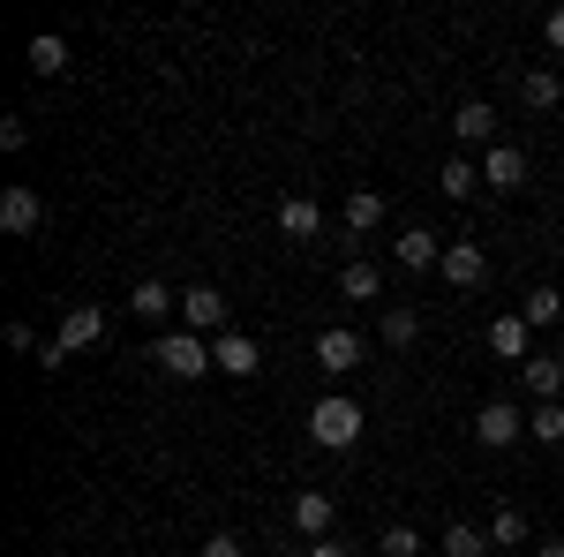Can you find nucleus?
Segmentation results:
<instances>
[{
	"label": "nucleus",
	"mask_w": 564,
	"mask_h": 557,
	"mask_svg": "<svg viewBox=\"0 0 564 557\" xmlns=\"http://www.w3.org/2000/svg\"><path fill=\"white\" fill-rule=\"evenodd\" d=\"M129 309L143 317V324H166V317H181V294H166V279H135Z\"/></svg>",
	"instance_id": "nucleus-16"
},
{
	"label": "nucleus",
	"mask_w": 564,
	"mask_h": 557,
	"mask_svg": "<svg viewBox=\"0 0 564 557\" xmlns=\"http://www.w3.org/2000/svg\"><path fill=\"white\" fill-rule=\"evenodd\" d=\"M422 340V309H384V346H414Z\"/></svg>",
	"instance_id": "nucleus-28"
},
{
	"label": "nucleus",
	"mask_w": 564,
	"mask_h": 557,
	"mask_svg": "<svg viewBox=\"0 0 564 557\" xmlns=\"http://www.w3.org/2000/svg\"><path fill=\"white\" fill-rule=\"evenodd\" d=\"M436 550H444V557H489V535L467 527V519H452V527L436 535Z\"/></svg>",
	"instance_id": "nucleus-21"
},
{
	"label": "nucleus",
	"mask_w": 564,
	"mask_h": 557,
	"mask_svg": "<svg viewBox=\"0 0 564 557\" xmlns=\"http://www.w3.org/2000/svg\"><path fill=\"white\" fill-rule=\"evenodd\" d=\"M481 189H527V151L520 143H489V151H481Z\"/></svg>",
	"instance_id": "nucleus-9"
},
{
	"label": "nucleus",
	"mask_w": 564,
	"mask_h": 557,
	"mask_svg": "<svg viewBox=\"0 0 564 557\" xmlns=\"http://www.w3.org/2000/svg\"><path fill=\"white\" fill-rule=\"evenodd\" d=\"M475 437L489 444V452H512V444L527 437V407L520 399H489V407L475 415Z\"/></svg>",
	"instance_id": "nucleus-5"
},
{
	"label": "nucleus",
	"mask_w": 564,
	"mask_h": 557,
	"mask_svg": "<svg viewBox=\"0 0 564 557\" xmlns=\"http://www.w3.org/2000/svg\"><path fill=\"white\" fill-rule=\"evenodd\" d=\"M520 377H527V399H534V407H542V399H564V354H527Z\"/></svg>",
	"instance_id": "nucleus-14"
},
{
	"label": "nucleus",
	"mask_w": 564,
	"mask_h": 557,
	"mask_svg": "<svg viewBox=\"0 0 564 557\" xmlns=\"http://www.w3.org/2000/svg\"><path fill=\"white\" fill-rule=\"evenodd\" d=\"M542 39H550V53H564V8H550V23H542Z\"/></svg>",
	"instance_id": "nucleus-30"
},
{
	"label": "nucleus",
	"mask_w": 564,
	"mask_h": 557,
	"mask_svg": "<svg viewBox=\"0 0 564 557\" xmlns=\"http://www.w3.org/2000/svg\"><path fill=\"white\" fill-rule=\"evenodd\" d=\"M520 98L534 106V114H550V106L564 98V76H557V68H527V76H520Z\"/></svg>",
	"instance_id": "nucleus-20"
},
{
	"label": "nucleus",
	"mask_w": 564,
	"mask_h": 557,
	"mask_svg": "<svg viewBox=\"0 0 564 557\" xmlns=\"http://www.w3.org/2000/svg\"><path fill=\"white\" fill-rule=\"evenodd\" d=\"M151 362L166 369V377H204L212 369V340H196V332H159V346H151Z\"/></svg>",
	"instance_id": "nucleus-2"
},
{
	"label": "nucleus",
	"mask_w": 564,
	"mask_h": 557,
	"mask_svg": "<svg viewBox=\"0 0 564 557\" xmlns=\"http://www.w3.org/2000/svg\"><path fill=\"white\" fill-rule=\"evenodd\" d=\"M361 407H354L347 392H332V399H316L308 407V444H324V452H347V444H361Z\"/></svg>",
	"instance_id": "nucleus-1"
},
{
	"label": "nucleus",
	"mask_w": 564,
	"mask_h": 557,
	"mask_svg": "<svg viewBox=\"0 0 564 557\" xmlns=\"http://www.w3.org/2000/svg\"><path fill=\"white\" fill-rule=\"evenodd\" d=\"M436 279H444V287H459V294H475L481 279H489V257H481V242H444V264H436Z\"/></svg>",
	"instance_id": "nucleus-6"
},
{
	"label": "nucleus",
	"mask_w": 564,
	"mask_h": 557,
	"mask_svg": "<svg viewBox=\"0 0 564 557\" xmlns=\"http://www.w3.org/2000/svg\"><path fill=\"white\" fill-rule=\"evenodd\" d=\"M279 234H286V242H316V234H324L316 196H279Z\"/></svg>",
	"instance_id": "nucleus-15"
},
{
	"label": "nucleus",
	"mask_w": 564,
	"mask_h": 557,
	"mask_svg": "<svg viewBox=\"0 0 564 557\" xmlns=\"http://www.w3.org/2000/svg\"><path fill=\"white\" fill-rule=\"evenodd\" d=\"M520 317H527V324H534V332H542V324H557V317H564V294H557V287H527Z\"/></svg>",
	"instance_id": "nucleus-26"
},
{
	"label": "nucleus",
	"mask_w": 564,
	"mask_h": 557,
	"mask_svg": "<svg viewBox=\"0 0 564 557\" xmlns=\"http://www.w3.org/2000/svg\"><path fill=\"white\" fill-rule=\"evenodd\" d=\"M361 362H369V340H361V332H347V324L316 332V369H324V377H354Z\"/></svg>",
	"instance_id": "nucleus-4"
},
{
	"label": "nucleus",
	"mask_w": 564,
	"mask_h": 557,
	"mask_svg": "<svg viewBox=\"0 0 564 557\" xmlns=\"http://www.w3.org/2000/svg\"><path fill=\"white\" fill-rule=\"evenodd\" d=\"M527 332H534V324H527L520 309L497 317V324H489V354H497V362H527Z\"/></svg>",
	"instance_id": "nucleus-17"
},
{
	"label": "nucleus",
	"mask_w": 564,
	"mask_h": 557,
	"mask_svg": "<svg viewBox=\"0 0 564 557\" xmlns=\"http://www.w3.org/2000/svg\"><path fill=\"white\" fill-rule=\"evenodd\" d=\"M436 189H444V196H452V204H467V196H475V189H481V159H467V151H459V159H452V167L436 173Z\"/></svg>",
	"instance_id": "nucleus-18"
},
{
	"label": "nucleus",
	"mask_w": 564,
	"mask_h": 557,
	"mask_svg": "<svg viewBox=\"0 0 564 557\" xmlns=\"http://www.w3.org/2000/svg\"><path fill=\"white\" fill-rule=\"evenodd\" d=\"M332 513H339V505H332V490H302V497L286 505L294 535H308V543H324V535H332Z\"/></svg>",
	"instance_id": "nucleus-11"
},
{
	"label": "nucleus",
	"mask_w": 564,
	"mask_h": 557,
	"mask_svg": "<svg viewBox=\"0 0 564 557\" xmlns=\"http://www.w3.org/2000/svg\"><path fill=\"white\" fill-rule=\"evenodd\" d=\"M497 543H505V550L527 543V513H520V505H497V519H489V550H497Z\"/></svg>",
	"instance_id": "nucleus-27"
},
{
	"label": "nucleus",
	"mask_w": 564,
	"mask_h": 557,
	"mask_svg": "<svg viewBox=\"0 0 564 557\" xmlns=\"http://www.w3.org/2000/svg\"><path fill=\"white\" fill-rule=\"evenodd\" d=\"M377 550H384V557H422V550H430V535H422L414 519H399V527H384V535H377Z\"/></svg>",
	"instance_id": "nucleus-24"
},
{
	"label": "nucleus",
	"mask_w": 564,
	"mask_h": 557,
	"mask_svg": "<svg viewBox=\"0 0 564 557\" xmlns=\"http://www.w3.org/2000/svg\"><path fill=\"white\" fill-rule=\"evenodd\" d=\"M527 437H534V444H564V399L527 407Z\"/></svg>",
	"instance_id": "nucleus-22"
},
{
	"label": "nucleus",
	"mask_w": 564,
	"mask_h": 557,
	"mask_svg": "<svg viewBox=\"0 0 564 557\" xmlns=\"http://www.w3.org/2000/svg\"><path fill=\"white\" fill-rule=\"evenodd\" d=\"M377 287H384V279H377V264H361V257L339 264V294H347V301H377Z\"/></svg>",
	"instance_id": "nucleus-23"
},
{
	"label": "nucleus",
	"mask_w": 564,
	"mask_h": 557,
	"mask_svg": "<svg viewBox=\"0 0 564 557\" xmlns=\"http://www.w3.org/2000/svg\"><path fill=\"white\" fill-rule=\"evenodd\" d=\"M308 557H354L347 543H332V535H324V543H308Z\"/></svg>",
	"instance_id": "nucleus-31"
},
{
	"label": "nucleus",
	"mask_w": 564,
	"mask_h": 557,
	"mask_svg": "<svg viewBox=\"0 0 564 557\" xmlns=\"http://www.w3.org/2000/svg\"><path fill=\"white\" fill-rule=\"evenodd\" d=\"M452 136L475 143V151H489V143H497V106H489V98H467V106L452 114Z\"/></svg>",
	"instance_id": "nucleus-13"
},
{
	"label": "nucleus",
	"mask_w": 564,
	"mask_h": 557,
	"mask_svg": "<svg viewBox=\"0 0 564 557\" xmlns=\"http://www.w3.org/2000/svg\"><path fill=\"white\" fill-rule=\"evenodd\" d=\"M53 340L68 346V354H76V346H98V340H106V317H98L90 301H68V309H61V332H53Z\"/></svg>",
	"instance_id": "nucleus-12"
},
{
	"label": "nucleus",
	"mask_w": 564,
	"mask_h": 557,
	"mask_svg": "<svg viewBox=\"0 0 564 557\" xmlns=\"http://www.w3.org/2000/svg\"><path fill=\"white\" fill-rule=\"evenodd\" d=\"M196 557H241V535H234V527H218V535H212Z\"/></svg>",
	"instance_id": "nucleus-29"
},
{
	"label": "nucleus",
	"mask_w": 564,
	"mask_h": 557,
	"mask_svg": "<svg viewBox=\"0 0 564 557\" xmlns=\"http://www.w3.org/2000/svg\"><path fill=\"white\" fill-rule=\"evenodd\" d=\"M534 557H564V543H534Z\"/></svg>",
	"instance_id": "nucleus-32"
},
{
	"label": "nucleus",
	"mask_w": 564,
	"mask_h": 557,
	"mask_svg": "<svg viewBox=\"0 0 564 557\" xmlns=\"http://www.w3.org/2000/svg\"><path fill=\"white\" fill-rule=\"evenodd\" d=\"M39 226H45V196L31 181H15V189L0 196V234H39Z\"/></svg>",
	"instance_id": "nucleus-7"
},
{
	"label": "nucleus",
	"mask_w": 564,
	"mask_h": 557,
	"mask_svg": "<svg viewBox=\"0 0 564 557\" xmlns=\"http://www.w3.org/2000/svg\"><path fill=\"white\" fill-rule=\"evenodd\" d=\"M23 61H31V76H61V68H68V39H53V31H45V39H31Z\"/></svg>",
	"instance_id": "nucleus-25"
},
{
	"label": "nucleus",
	"mask_w": 564,
	"mask_h": 557,
	"mask_svg": "<svg viewBox=\"0 0 564 557\" xmlns=\"http://www.w3.org/2000/svg\"><path fill=\"white\" fill-rule=\"evenodd\" d=\"M391 264H399V271H436V264H444V234H430V226H406V234L391 242Z\"/></svg>",
	"instance_id": "nucleus-8"
},
{
	"label": "nucleus",
	"mask_w": 564,
	"mask_h": 557,
	"mask_svg": "<svg viewBox=\"0 0 564 557\" xmlns=\"http://www.w3.org/2000/svg\"><path fill=\"white\" fill-rule=\"evenodd\" d=\"M384 226V196L377 189H347V234H377Z\"/></svg>",
	"instance_id": "nucleus-19"
},
{
	"label": "nucleus",
	"mask_w": 564,
	"mask_h": 557,
	"mask_svg": "<svg viewBox=\"0 0 564 557\" xmlns=\"http://www.w3.org/2000/svg\"><path fill=\"white\" fill-rule=\"evenodd\" d=\"M212 369H226V377H257V369H263L257 340H249V332H218V340H212Z\"/></svg>",
	"instance_id": "nucleus-10"
},
{
	"label": "nucleus",
	"mask_w": 564,
	"mask_h": 557,
	"mask_svg": "<svg viewBox=\"0 0 564 557\" xmlns=\"http://www.w3.org/2000/svg\"><path fill=\"white\" fill-rule=\"evenodd\" d=\"M181 332H196V340L234 332V324H226V294H218V287H181Z\"/></svg>",
	"instance_id": "nucleus-3"
}]
</instances>
